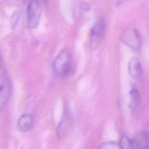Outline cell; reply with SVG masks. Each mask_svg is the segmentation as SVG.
I'll list each match as a JSON object with an SVG mask.
<instances>
[{
	"label": "cell",
	"instance_id": "cell-1",
	"mask_svg": "<svg viewBox=\"0 0 149 149\" xmlns=\"http://www.w3.org/2000/svg\"><path fill=\"white\" fill-rule=\"evenodd\" d=\"M72 59L69 52L66 49L61 51L54 62V70L56 74L60 77L68 76L71 71Z\"/></svg>",
	"mask_w": 149,
	"mask_h": 149
},
{
	"label": "cell",
	"instance_id": "cell-2",
	"mask_svg": "<svg viewBox=\"0 0 149 149\" xmlns=\"http://www.w3.org/2000/svg\"><path fill=\"white\" fill-rule=\"evenodd\" d=\"M40 0H31L27 8V22L29 27L36 28L40 22L41 15Z\"/></svg>",
	"mask_w": 149,
	"mask_h": 149
},
{
	"label": "cell",
	"instance_id": "cell-3",
	"mask_svg": "<svg viewBox=\"0 0 149 149\" xmlns=\"http://www.w3.org/2000/svg\"><path fill=\"white\" fill-rule=\"evenodd\" d=\"M120 40L134 51H138L141 49V37L138 31L134 29L125 30L121 34Z\"/></svg>",
	"mask_w": 149,
	"mask_h": 149
},
{
	"label": "cell",
	"instance_id": "cell-4",
	"mask_svg": "<svg viewBox=\"0 0 149 149\" xmlns=\"http://www.w3.org/2000/svg\"><path fill=\"white\" fill-rule=\"evenodd\" d=\"M105 30V22L104 18L100 19L93 27L90 33V47L96 49L103 40Z\"/></svg>",
	"mask_w": 149,
	"mask_h": 149
},
{
	"label": "cell",
	"instance_id": "cell-5",
	"mask_svg": "<svg viewBox=\"0 0 149 149\" xmlns=\"http://www.w3.org/2000/svg\"><path fill=\"white\" fill-rule=\"evenodd\" d=\"M0 91V104L1 106H3L10 99L12 93V84L7 72L2 67L1 69Z\"/></svg>",
	"mask_w": 149,
	"mask_h": 149
},
{
	"label": "cell",
	"instance_id": "cell-6",
	"mask_svg": "<svg viewBox=\"0 0 149 149\" xmlns=\"http://www.w3.org/2000/svg\"><path fill=\"white\" fill-rule=\"evenodd\" d=\"M73 126L72 116L68 110H66L57 129V134L60 138L66 137L69 134Z\"/></svg>",
	"mask_w": 149,
	"mask_h": 149
},
{
	"label": "cell",
	"instance_id": "cell-7",
	"mask_svg": "<svg viewBox=\"0 0 149 149\" xmlns=\"http://www.w3.org/2000/svg\"><path fill=\"white\" fill-rule=\"evenodd\" d=\"M133 139L137 149H149V127L139 132Z\"/></svg>",
	"mask_w": 149,
	"mask_h": 149
},
{
	"label": "cell",
	"instance_id": "cell-8",
	"mask_svg": "<svg viewBox=\"0 0 149 149\" xmlns=\"http://www.w3.org/2000/svg\"><path fill=\"white\" fill-rule=\"evenodd\" d=\"M34 119L33 116L30 113L22 115L18 119L17 129L18 131L24 133L29 131L33 127Z\"/></svg>",
	"mask_w": 149,
	"mask_h": 149
},
{
	"label": "cell",
	"instance_id": "cell-9",
	"mask_svg": "<svg viewBox=\"0 0 149 149\" xmlns=\"http://www.w3.org/2000/svg\"><path fill=\"white\" fill-rule=\"evenodd\" d=\"M128 72L130 75L135 79L140 78L143 75V69L140 61L136 58H132L129 62Z\"/></svg>",
	"mask_w": 149,
	"mask_h": 149
},
{
	"label": "cell",
	"instance_id": "cell-10",
	"mask_svg": "<svg viewBox=\"0 0 149 149\" xmlns=\"http://www.w3.org/2000/svg\"><path fill=\"white\" fill-rule=\"evenodd\" d=\"M130 107L132 109H136L140 102V95L137 89H132L130 92Z\"/></svg>",
	"mask_w": 149,
	"mask_h": 149
},
{
	"label": "cell",
	"instance_id": "cell-11",
	"mask_svg": "<svg viewBox=\"0 0 149 149\" xmlns=\"http://www.w3.org/2000/svg\"><path fill=\"white\" fill-rule=\"evenodd\" d=\"M121 149H137L133 139L123 136L120 140Z\"/></svg>",
	"mask_w": 149,
	"mask_h": 149
},
{
	"label": "cell",
	"instance_id": "cell-12",
	"mask_svg": "<svg viewBox=\"0 0 149 149\" xmlns=\"http://www.w3.org/2000/svg\"><path fill=\"white\" fill-rule=\"evenodd\" d=\"M98 149H117V145L113 141L105 142L101 144Z\"/></svg>",
	"mask_w": 149,
	"mask_h": 149
},
{
	"label": "cell",
	"instance_id": "cell-13",
	"mask_svg": "<svg viewBox=\"0 0 149 149\" xmlns=\"http://www.w3.org/2000/svg\"><path fill=\"white\" fill-rule=\"evenodd\" d=\"M19 20V13L17 12H15L10 18V25L12 29H14L17 25Z\"/></svg>",
	"mask_w": 149,
	"mask_h": 149
},
{
	"label": "cell",
	"instance_id": "cell-14",
	"mask_svg": "<svg viewBox=\"0 0 149 149\" xmlns=\"http://www.w3.org/2000/svg\"><path fill=\"white\" fill-rule=\"evenodd\" d=\"M40 1H42V2L45 3V2H46L47 1V0H40Z\"/></svg>",
	"mask_w": 149,
	"mask_h": 149
}]
</instances>
